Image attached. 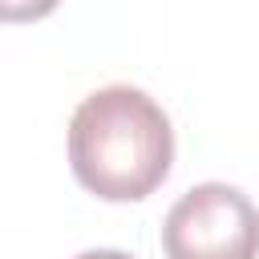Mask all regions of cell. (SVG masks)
<instances>
[{"instance_id": "2", "label": "cell", "mask_w": 259, "mask_h": 259, "mask_svg": "<svg viewBox=\"0 0 259 259\" xmlns=\"http://www.w3.org/2000/svg\"><path fill=\"white\" fill-rule=\"evenodd\" d=\"M166 259H259V206L227 182L190 186L162 223Z\"/></svg>"}, {"instance_id": "3", "label": "cell", "mask_w": 259, "mask_h": 259, "mask_svg": "<svg viewBox=\"0 0 259 259\" xmlns=\"http://www.w3.org/2000/svg\"><path fill=\"white\" fill-rule=\"evenodd\" d=\"M61 0H0V16L4 20H40L57 8Z\"/></svg>"}, {"instance_id": "1", "label": "cell", "mask_w": 259, "mask_h": 259, "mask_svg": "<svg viewBox=\"0 0 259 259\" xmlns=\"http://www.w3.org/2000/svg\"><path fill=\"white\" fill-rule=\"evenodd\" d=\"M174 162L166 109L134 85H105L81 97L69 117L73 178L105 202H138L158 190Z\"/></svg>"}, {"instance_id": "4", "label": "cell", "mask_w": 259, "mask_h": 259, "mask_svg": "<svg viewBox=\"0 0 259 259\" xmlns=\"http://www.w3.org/2000/svg\"><path fill=\"white\" fill-rule=\"evenodd\" d=\"M73 259H134L130 251H113V247H97V251H81Z\"/></svg>"}]
</instances>
